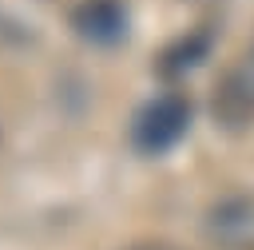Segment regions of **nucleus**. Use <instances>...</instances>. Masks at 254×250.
Returning a JSON list of instances; mask_svg holds the SVG:
<instances>
[{
  "label": "nucleus",
  "instance_id": "423d86ee",
  "mask_svg": "<svg viewBox=\"0 0 254 250\" xmlns=\"http://www.w3.org/2000/svg\"><path fill=\"white\" fill-rule=\"evenodd\" d=\"M131 250H179V246H167V242H139V246H131Z\"/></svg>",
  "mask_w": 254,
  "mask_h": 250
},
{
  "label": "nucleus",
  "instance_id": "20e7f679",
  "mask_svg": "<svg viewBox=\"0 0 254 250\" xmlns=\"http://www.w3.org/2000/svg\"><path fill=\"white\" fill-rule=\"evenodd\" d=\"M127 4L123 0H79L71 8V28L79 40L87 44H99V48H111L127 36Z\"/></svg>",
  "mask_w": 254,
  "mask_h": 250
},
{
  "label": "nucleus",
  "instance_id": "f03ea898",
  "mask_svg": "<svg viewBox=\"0 0 254 250\" xmlns=\"http://www.w3.org/2000/svg\"><path fill=\"white\" fill-rule=\"evenodd\" d=\"M210 111L226 131L254 127V60L250 56H242L238 63H230L222 71L214 99H210Z\"/></svg>",
  "mask_w": 254,
  "mask_h": 250
},
{
  "label": "nucleus",
  "instance_id": "0eeeda50",
  "mask_svg": "<svg viewBox=\"0 0 254 250\" xmlns=\"http://www.w3.org/2000/svg\"><path fill=\"white\" fill-rule=\"evenodd\" d=\"M246 56H250V60H254V40H250V48H246Z\"/></svg>",
  "mask_w": 254,
  "mask_h": 250
},
{
  "label": "nucleus",
  "instance_id": "39448f33",
  "mask_svg": "<svg viewBox=\"0 0 254 250\" xmlns=\"http://www.w3.org/2000/svg\"><path fill=\"white\" fill-rule=\"evenodd\" d=\"M206 48H210V36H206V32H190V36H183L179 44H171V48L163 52L159 71H163V75H179V71L194 67V63L206 56Z\"/></svg>",
  "mask_w": 254,
  "mask_h": 250
},
{
  "label": "nucleus",
  "instance_id": "7ed1b4c3",
  "mask_svg": "<svg viewBox=\"0 0 254 250\" xmlns=\"http://www.w3.org/2000/svg\"><path fill=\"white\" fill-rule=\"evenodd\" d=\"M202 230L218 250H254V190L218 198L206 210Z\"/></svg>",
  "mask_w": 254,
  "mask_h": 250
},
{
  "label": "nucleus",
  "instance_id": "f257e3e1",
  "mask_svg": "<svg viewBox=\"0 0 254 250\" xmlns=\"http://www.w3.org/2000/svg\"><path fill=\"white\" fill-rule=\"evenodd\" d=\"M187 131H190V99L179 91H167V95H155L151 103L139 107V115L131 123V143L143 155H163Z\"/></svg>",
  "mask_w": 254,
  "mask_h": 250
}]
</instances>
